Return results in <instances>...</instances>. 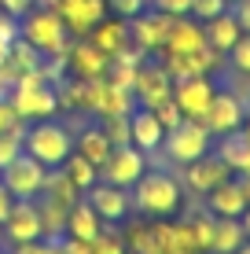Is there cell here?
Masks as SVG:
<instances>
[{"mask_svg": "<svg viewBox=\"0 0 250 254\" xmlns=\"http://www.w3.org/2000/svg\"><path fill=\"white\" fill-rule=\"evenodd\" d=\"M100 232H103L100 214H96L89 203H81V199H77V203L70 206V214H66V232H63V236H74V240H89V243H92Z\"/></svg>", "mask_w": 250, "mask_h": 254, "instance_id": "44dd1931", "label": "cell"}, {"mask_svg": "<svg viewBox=\"0 0 250 254\" xmlns=\"http://www.w3.org/2000/svg\"><path fill=\"white\" fill-rule=\"evenodd\" d=\"M144 170H148L144 151H140V147H133V144H122V147H110L107 162L100 166V181L118 185V188H133L136 181L144 177Z\"/></svg>", "mask_w": 250, "mask_h": 254, "instance_id": "52a82bcc", "label": "cell"}, {"mask_svg": "<svg viewBox=\"0 0 250 254\" xmlns=\"http://www.w3.org/2000/svg\"><path fill=\"white\" fill-rule=\"evenodd\" d=\"M19 37L26 45H33L41 56H63L70 45V33H66L63 19L55 15V7H30L19 19Z\"/></svg>", "mask_w": 250, "mask_h": 254, "instance_id": "3957f363", "label": "cell"}, {"mask_svg": "<svg viewBox=\"0 0 250 254\" xmlns=\"http://www.w3.org/2000/svg\"><path fill=\"white\" fill-rule=\"evenodd\" d=\"M228 177H232V170L225 166V159H221V155H210V151L184 166L188 188H192V191H202V195H206L210 188H217L221 181H228Z\"/></svg>", "mask_w": 250, "mask_h": 254, "instance_id": "2e32d148", "label": "cell"}, {"mask_svg": "<svg viewBox=\"0 0 250 254\" xmlns=\"http://www.w3.org/2000/svg\"><path fill=\"white\" fill-rule=\"evenodd\" d=\"M202 33H206V45L225 56V52L239 41V33H243V30H239V22H236V15H232V11H221L217 19L202 22Z\"/></svg>", "mask_w": 250, "mask_h": 254, "instance_id": "ffe728a7", "label": "cell"}, {"mask_svg": "<svg viewBox=\"0 0 250 254\" xmlns=\"http://www.w3.org/2000/svg\"><path fill=\"white\" fill-rule=\"evenodd\" d=\"M228 11L236 15L239 30H243V33H250V0H236V4H228Z\"/></svg>", "mask_w": 250, "mask_h": 254, "instance_id": "b9f144b4", "label": "cell"}, {"mask_svg": "<svg viewBox=\"0 0 250 254\" xmlns=\"http://www.w3.org/2000/svg\"><path fill=\"white\" fill-rule=\"evenodd\" d=\"M41 206V225H45V236H51V240H59V236L66 232V214H70V206L55 203V199H45Z\"/></svg>", "mask_w": 250, "mask_h": 254, "instance_id": "f546056e", "label": "cell"}, {"mask_svg": "<svg viewBox=\"0 0 250 254\" xmlns=\"http://www.w3.org/2000/svg\"><path fill=\"white\" fill-rule=\"evenodd\" d=\"M228 56H232V66L239 74H250V33H239V41L228 48Z\"/></svg>", "mask_w": 250, "mask_h": 254, "instance_id": "d590c367", "label": "cell"}, {"mask_svg": "<svg viewBox=\"0 0 250 254\" xmlns=\"http://www.w3.org/2000/svg\"><path fill=\"white\" fill-rule=\"evenodd\" d=\"M85 37H89L92 45L110 59V56H118V52L129 45V26H125V19H118V15H114V19H100Z\"/></svg>", "mask_w": 250, "mask_h": 254, "instance_id": "d6986e66", "label": "cell"}, {"mask_svg": "<svg viewBox=\"0 0 250 254\" xmlns=\"http://www.w3.org/2000/svg\"><path fill=\"white\" fill-rule=\"evenodd\" d=\"M169 96H173V77L166 74V66L144 59V63L136 66V77H133V100L140 103V107L154 111L158 103H166Z\"/></svg>", "mask_w": 250, "mask_h": 254, "instance_id": "9c48e42d", "label": "cell"}, {"mask_svg": "<svg viewBox=\"0 0 250 254\" xmlns=\"http://www.w3.org/2000/svg\"><path fill=\"white\" fill-rule=\"evenodd\" d=\"M144 7H148V0H107V11H114L118 19H133V15H140Z\"/></svg>", "mask_w": 250, "mask_h": 254, "instance_id": "f35d334b", "label": "cell"}, {"mask_svg": "<svg viewBox=\"0 0 250 254\" xmlns=\"http://www.w3.org/2000/svg\"><path fill=\"white\" fill-rule=\"evenodd\" d=\"M41 63H45V56H41L33 45H26L22 37L11 41V48H7V59H4V66L11 70L15 77H26V74H33V70H41Z\"/></svg>", "mask_w": 250, "mask_h": 254, "instance_id": "484cf974", "label": "cell"}, {"mask_svg": "<svg viewBox=\"0 0 250 254\" xmlns=\"http://www.w3.org/2000/svg\"><path fill=\"white\" fill-rule=\"evenodd\" d=\"M154 118L162 122V129H166V133H169V129H177L180 122H184V115H180V107L173 103V96H169L166 103H158V107H154Z\"/></svg>", "mask_w": 250, "mask_h": 254, "instance_id": "8d00e7d4", "label": "cell"}, {"mask_svg": "<svg viewBox=\"0 0 250 254\" xmlns=\"http://www.w3.org/2000/svg\"><path fill=\"white\" fill-rule=\"evenodd\" d=\"M7 48H11V41H4V37H0V63L7 59Z\"/></svg>", "mask_w": 250, "mask_h": 254, "instance_id": "7dc6e473", "label": "cell"}, {"mask_svg": "<svg viewBox=\"0 0 250 254\" xmlns=\"http://www.w3.org/2000/svg\"><path fill=\"white\" fill-rule=\"evenodd\" d=\"M11 203H15V195H11V191H7L4 185H0V221L7 217V210H11Z\"/></svg>", "mask_w": 250, "mask_h": 254, "instance_id": "f6af8a7d", "label": "cell"}, {"mask_svg": "<svg viewBox=\"0 0 250 254\" xmlns=\"http://www.w3.org/2000/svg\"><path fill=\"white\" fill-rule=\"evenodd\" d=\"M133 206L148 217H173L180 210V185L162 170H144V177L133 185Z\"/></svg>", "mask_w": 250, "mask_h": 254, "instance_id": "277c9868", "label": "cell"}, {"mask_svg": "<svg viewBox=\"0 0 250 254\" xmlns=\"http://www.w3.org/2000/svg\"><path fill=\"white\" fill-rule=\"evenodd\" d=\"M243 118H247V111H243V103H239V96L213 92L210 107H206V115L199 122L206 126V133H210V136H225V133H236V129L243 126Z\"/></svg>", "mask_w": 250, "mask_h": 254, "instance_id": "30bf717a", "label": "cell"}, {"mask_svg": "<svg viewBox=\"0 0 250 254\" xmlns=\"http://www.w3.org/2000/svg\"><path fill=\"white\" fill-rule=\"evenodd\" d=\"M125 254H158V240H154L151 225H129L125 229Z\"/></svg>", "mask_w": 250, "mask_h": 254, "instance_id": "4dcf8cb0", "label": "cell"}, {"mask_svg": "<svg viewBox=\"0 0 250 254\" xmlns=\"http://www.w3.org/2000/svg\"><path fill=\"white\" fill-rule=\"evenodd\" d=\"M41 195H45V199H55V203H63V206H74L81 191L74 188V181L66 177L63 170H48V177H45V188H41Z\"/></svg>", "mask_w": 250, "mask_h": 254, "instance_id": "f1b7e54d", "label": "cell"}, {"mask_svg": "<svg viewBox=\"0 0 250 254\" xmlns=\"http://www.w3.org/2000/svg\"><path fill=\"white\" fill-rule=\"evenodd\" d=\"M133 92L129 89H118L103 77V89H100V100H96V118H118V115H133Z\"/></svg>", "mask_w": 250, "mask_h": 254, "instance_id": "603a6c76", "label": "cell"}, {"mask_svg": "<svg viewBox=\"0 0 250 254\" xmlns=\"http://www.w3.org/2000/svg\"><path fill=\"white\" fill-rule=\"evenodd\" d=\"M221 11H228V0H192V11L188 15H195V22H210Z\"/></svg>", "mask_w": 250, "mask_h": 254, "instance_id": "e575fe53", "label": "cell"}, {"mask_svg": "<svg viewBox=\"0 0 250 254\" xmlns=\"http://www.w3.org/2000/svg\"><path fill=\"white\" fill-rule=\"evenodd\" d=\"M55 15L63 19L70 37H85L100 19H107V0H59Z\"/></svg>", "mask_w": 250, "mask_h": 254, "instance_id": "4fadbf2b", "label": "cell"}, {"mask_svg": "<svg viewBox=\"0 0 250 254\" xmlns=\"http://www.w3.org/2000/svg\"><path fill=\"white\" fill-rule=\"evenodd\" d=\"M85 203L100 214V221H125L129 206H133V195H129V188H118V185H107V181H96V185L85 191Z\"/></svg>", "mask_w": 250, "mask_h": 254, "instance_id": "9a60e30c", "label": "cell"}, {"mask_svg": "<svg viewBox=\"0 0 250 254\" xmlns=\"http://www.w3.org/2000/svg\"><path fill=\"white\" fill-rule=\"evenodd\" d=\"M7 100H11V107L19 111L22 122H45V118H55V111H59V89L45 70H33V74L19 77V85H15V92Z\"/></svg>", "mask_w": 250, "mask_h": 254, "instance_id": "6da1fadb", "label": "cell"}, {"mask_svg": "<svg viewBox=\"0 0 250 254\" xmlns=\"http://www.w3.org/2000/svg\"><path fill=\"white\" fill-rule=\"evenodd\" d=\"M206 48V33H202V22H192L188 15L169 22V33H166V45L158 52H199Z\"/></svg>", "mask_w": 250, "mask_h": 254, "instance_id": "ac0fdd59", "label": "cell"}, {"mask_svg": "<svg viewBox=\"0 0 250 254\" xmlns=\"http://www.w3.org/2000/svg\"><path fill=\"white\" fill-rule=\"evenodd\" d=\"M0 37H4V41H15V37H19V19H11V15L0 11Z\"/></svg>", "mask_w": 250, "mask_h": 254, "instance_id": "ee69618b", "label": "cell"}, {"mask_svg": "<svg viewBox=\"0 0 250 254\" xmlns=\"http://www.w3.org/2000/svg\"><path fill=\"white\" fill-rule=\"evenodd\" d=\"M236 185H239V191H243V199H247V206H250V170H247V173H239Z\"/></svg>", "mask_w": 250, "mask_h": 254, "instance_id": "bcb514c9", "label": "cell"}, {"mask_svg": "<svg viewBox=\"0 0 250 254\" xmlns=\"http://www.w3.org/2000/svg\"><path fill=\"white\" fill-rule=\"evenodd\" d=\"M15 254H63V247H59V240H51V236H41V240H33V243H19Z\"/></svg>", "mask_w": 250, "mask_h": 254, "instance_id": "74e56055", "label": "cell"}, {"mask_svg": "<svg viewBox=\"0 0 250 254\" xmlns=\"http://www.w3.org/2000/svg\"><path fill=\"white\" fill-rule=\"evenodd\" d=\"M177 254H192V251H177Z\"/></svg>", "mask_w": 250, "mask_h": 254, "instance_id": "f5cc1de1", "label": "cell"}, {"mask_svg": "<svg viewBox=\"0 0 250 254\" xmlns=\"http://www.w3.org/2000/svg\"><path fill=\"white\" fill-rule=\"evenodd\" d=\"M166 155L173 162H180V166H188V162H195L199 155H206L210 151V133H206V126L202 122H195V118H184L177 129H169L166 133Z\"/></svg>", "mask_w": 250, "mask_h": 254, "instance_id": "8992f818", "label": "cell"}, {"mask_svg": "<svg viewBox=\"0 0 250 254\" xmlns=\"http://www.w3.org/2000/svg\"><path fill=\"white\" fill-rule=\"evenodd\" d=\"M100 129H103V136L110 140V147H122V144H129V115H118V118H100Z\"/></svg>", "mask_w": 250, "mask_h": 254, "instance_id": "d6a6232c", "label": "cell"}, {"mask_svg": "<svg viewBox=\"0 0 250 254\" xmlns=\"http://www.w3.org/2000/svg\"><path fill=\"white\" fill-rule=\"evenodd\" d=\"M217 155L225 159V166H228L232 173H247V170H250V140L239 133V129H236V133H225V136H221Z\"/></svg>", "mask_w": 250, "mask_h": 254, "instance_id": "d4e9b609", "label": "cell"}, {"mask_svg": "<svg viewBox=\"0 0 250 254\" xmlns=\"http://www.w3.org/2000/svg\"><path fill=\"white\" fill-rule=\"evenodd\" d=\"M213 221H217V217H210V214H195L192 221H188L192 240H195V247H199V251H210L213 247Z\"/></svg>", "mask_w": 250, "mask_h": 254, "instance_id": "1f68e13d", "label": "cell"}, {"mask_svg": "<svg viewBox=\"0 0 250 254\" xmlns=\"http://www.w3.org/2000/svg\"><path fill=\"white\" fill-rule=\"evenodd\" d=\"M22 151L33 155L45 170H59L66 162V155L74 151V133L66 126H59V122H51V118L33 122V126H26Z\"/></svg>", "mask_w": 250, "mask_h": 254, "instance_id": "7a4b0ae2", "label": "cell"}, {"mask_svg": "<svg viewBox=\"0 0 250 254\" xmlns=\"http://www.w3.org/2000/svg\"><path fill=\"white\" fill-rule=\"evenodd\" d=\"M210 195V210L217 217H243V210H247V199H243V191H239L236 181H221L217 188H210L206 191Z\"/></svg>", "mask_w": 250, "mask_h": 254, "instance_id": "7402d4cb", "label": "cell"}, {"mask_svg": "<svg viewBox=\"0 0 250 254\" xmlns=\"http://www.w3.org/2000/svg\"><path fill=\"white\" fill-rule=\"evenodd\" d=\"M236 254H250V243H243V247H239Z\"/></svg>", "mask_w": 250, "mask_h": 254, "instance_id": "816d5d0a", "label": "cell"}, {"mask_svg": "<svg viewBox=\"0 0 250 254\" xmlns=\"http://www.w3.org/2000/svg\"><path fill=\"white\" fill-rule=\"evenodd\" d=\"M228 4H236V0H228Z\"/></svg>", "mask_w": 250, "mask_h": 254, "instance_id": "db71d44e", "label": "cell"}, {"mask_svg": "<svg viewBox=\"0 0 250 254\" xmlns=\"http://www.w3.org/2000/svg\"><path fill=\"white\" fill-rule=\"evenodd\" d=\"M22 136L26 129H11V133H0V170H4L7 162H15L22 155Z\"/></svg>", "mask_w": 250, "mask_h": 254, "instance_id": "836d02e7", "label": "cell"}, {"mask_svg": "<svg viewBox=\"0 0 250 254\" xmlns=\"http://www.w3.org/2000/svg\"><path fill=\"white\" fill-rule=\"evenodd\" d=\"M169 15H162V11H148V7H144L140 15H133V19H129V41H133L136 48L140 52H158L162 45H166V33H169Z\"/></svg>", "mask_w": 250, "mask_h": 254, "instance_id": "7c38bea8", "label": "cell"}, {"mask_svg": "<svg viewBox=\"0 0 250 254\" xmlns=\"http://www.w3.org/2000/svg\"><path fill=\"white\" fill-rule=\"evenodd\" d=\"M243 221L239 217H217L213 221V247L217 254H236L239 247H243Z\"/></svg>", "mask_w": 250, "mask_h": 254, "instance_id": "4316f807", "label": "cell"}, {"mask_svg": "<svg viewBox=\"0 0 250 254\" xmlns=\"http://www.w3.org/2000/svg\"><path fill=\"white\" fill-rule=\"evenodd\" d=\"M239 133H243V136L250 140V118H243V126H239Z\"/></svg>", "mask_w": 250, "mask_h": 254, "instance_id": "f907efd6", "label": "cell"}, {"mask_svg": "<svg viewBox=\"0 0 250 254\" xmlns=\"http://www.w3.org/2000/svg\"><path fill=\"white\" fill-rule=\"evenodd\" d=\"M148 4L154 7V11L169 15V19H180V15L192 11V0H148Z\"/></svg>", "mask_w": 250, "mask_h": 254, "instance_id": "ab89813d", "label": "cell"}, {"mask_svg": "<svg viewBox=\"0 0 250 254\" xmlns=\"http://www.w3.org/2000/svg\"><path fill=\"white\" fill-rule=\"evenodd\" d=\"M59 0H33V7H55Z\"/></svg>", "mask_w": 250, "mask_h": 254, "instance_id": "681fc988", "label": "cell"}, {"mask_svg": "<svg viewBox=\"0 0 250 254\" xmlns=\"http://www.w3.org/2000/svg\"><path fill=\"white\" fill-rule=\"evenodd\" d=\"M213 81L206 74L199 77H180V81H173V103L180 107V115L184 118H195L199 122L206 115V107H210V100H213Z\"/></svg>", "mask_w": 250, "mask_h": 254, "instance_id": "5bb4252c", "label": "cell"}, {"mask_svg": "<svg viewBox=\"0 0 250 254\" xmlns=\"http://www.w3.org/2000/svg\"><path fill=\"white\" fill-rule=\"evenodd\" d=\"M45 177H48V170L33 159V155H26V151L0 170V185L11 191L15 199H37L41 188H45Z\"/></svg>", "mask_w": 250, "mask_h": 254, "instance_id": "5b68a950", "label": "cell"}, {"mask_svg": "<svg viewBox=\"0 0 250 254\" xmlns=\"http://www.w3.org/2000/svg\"><path fill=\"white\" fill-rule=\"evenodd\" d=\"M239 221H243V232H247V236H250V206H247V210H243V217H239Z\"/></svg>", "mask_w": 250, "mask_h": 254, "instance_id": "c3c4849f", "label": "cell"}, {"mask_svg": "<svg viewBox=\"0 0 250 254\" xmlns=\"http://www.w3.org/2000/svg\"><path fill=\"white\" fill-rule=\"evenodd\" d=\"M162 140H166V129L154 118V111L151 107H133V115H129V144L140 147V151H158Z\"/></svg>", "mask_w": 250, "mask_h": 254, "instance_id": "e0dca14e", "label": "cell"}, {"mask_svg": "<svg viewBox=\"0 0 250 254\" xmlns=\"http://www.w3.org/2000/svg\"><path fill=\"white\" fill-rule=\"evenodd\" d=\"M63 63H66V74H70V77H89V81H92V77L107 74L110 59L103 56L89 37H74L70 45H66V52H63Z\"/></svg>", "mask_w": 250, "mask_h": 254, "instance_id": "8fae6325", "label": "cell"}, {"mask_svg": "<svg viewBox=\"0 0 250 254\" xmlns=\"http://www.w3.org/2000/svg\"><path fill=\"white\" fill-rule=\"evenodd\" d=\"M30 7H33V0H0V11L11 15V19H22Z\"/></svg>", "mask_w": 250, "mask_h": 254, "instance_id": "7bdbcfd3", "label": "cell"}, {"mask_svg": "<svg viewBox=\"0 0 250 254\" xmlns=\"http://www.w3.org/2000/svg\"><path fill=\"white\" fill-rule=\"evenodd\" d=\"M74 151L77 155H85L89 162H96V166H103L107 162V155H110V140L103 136V129H100V122H89V126L77 133V140H74Z\"/></svg>", "mask_w": 250, "mask_h": 254, "instance_id": "cb8c5ba5", "label": "cell"}, {"mask_svg": "<svg viewBox=\"0 0 250 254\" xmlns=\"http://www.w3.org/2000/svg\"><path fill=\"white\" fill-rule=\"evenodd\" d=\"M59 170H63L66 177L74 181V188H77V191H89V188L100 181V166H96V162H89L85 155H77V151L66 155V162L59 166Z\"/></svg>", "mask_w": 250, "mask_h": 254, "instance_id": "83f0119b", "label": "cell"}, {"mask_svg": "<svg viewBox=\"0 0 250 254\" xmlns=\"http://www.w3.org/2000/svg\"><path fill=\"white\" fill-rule=\"evenodd\" d=\"M11 129H26V122L11 107V100H0V133H11Z\"/></svg>", "mask_w": 250, "mask_h": 254, "instance_id": "60d3db41", "label": "cell"}, {"mask_svg": "<svg viewBox=\"0 0 250 254\" xmlns=\"http://www.w3.org/2000/svg\"><path fill=\"white\" fill-rule=\"evenodd\" d=\"M0 232H4V240L11 243V247L41 240V236H45V225H41V206L33 203V199H15L11 210H7V217L0 221Z\"/></svg>", "mask_w": 250, "mask_h": 254, "instance_id": "ba28073f", "label": "cell"}]
</instances>
